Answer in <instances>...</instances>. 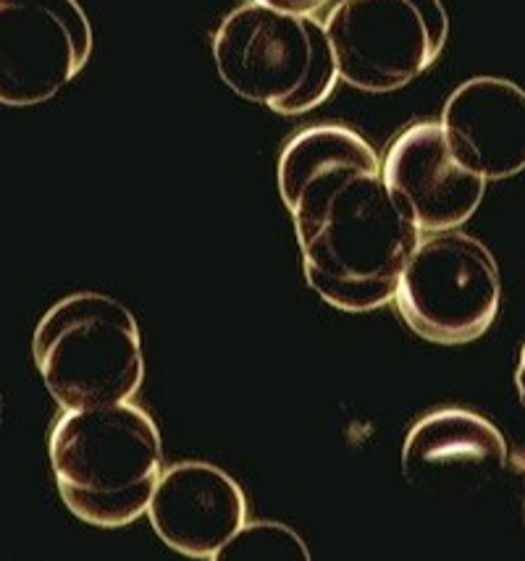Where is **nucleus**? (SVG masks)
Instances as JSON below:
<instances>
[{"label": "nucleus", "mask_w": 525, "mask_h": 561, "mask_svg": "<svg viewBox=\"0 0 525 561\" xmlns=\"http://www.w3.org/2000/svg\"><path fill=\"white\" fill-rule=\"evenodd\" d=\"M278 192L305 278L323 302L344 312L395 302L423 233L391 197L368 139L339 124L297 131L278 156Z\"/></svg>", "instance_id": "nucleus-1"}, {"label": "nucleus", "mask_w": 525, "mask_h": 561, "mask_svg": "<svg viewBox=\"0 0 525 561\" xmlns=\"http://www.w3.org/2000/svg\"><path fill=\"white\" fill-rule=\"evenodd\" d=\"M48 454L66 510L95 527H124L148 514L163 476L161 433L135 402L64 412Z\"/></svg>", "instance_id": "nucleus-2"}, {"label": "nucleus", "mask_w": 525, "mask_h": 561, "mask_svg": "<svg viewBox=\"0 0 525 561\" xmlns=\"http://www.w3.org/2000/svg\"><path fill=\"white\" fill-rule=\"evenodd\" d=\"M32 354L64 412L126 404L145 380L137 320L109 294L79 291L53 305L37 323Z\"/></svg>", "instance_id": "nucleus-3"}, {"label": "nucleus", "mask_w": 525, "mask_h": 561, "mask_svg": "<svg viewBox=\"0 0 525 561\" xmlns=\"http://www.w3.org/2000/svg\"><path fill=\"white\" fill-rule=\"evenodd\" d=\"M218 77L250 103L282 116L323 105L339 82L326 26L265 5H239L213 35Z\"/></svg>", "instance_id": "nucleus-4"}, {"label": "nucleus", "mask_w": 525, "mask_h": 561, "mask_svg": "<svg viewBox=\"0 0 525 561\" xmlns=\"http://www.w3.org/2000/svg\"><path fill=\"white\" fill-rule=\"evenodd\" d=\"M500 302L502 280L494 255L463 231L423 237L395 294L410 331L447 346L481 339L500 316Z\"/></svg>", "instance_id": "nucleus-5"}, {"label": "nucleus", "mask_w": 525, "mask_h": 561, "mask_svg": "<svg viewBox=\"0 0 525 561\" xmlns=\"http://www.w3.org/2000/svg\"><path fill=\"white\" fill-rule=\"evenodd\" d=\"M339 79L391 92L436 64L449 37L442 0H339L323 22Z\"/></svg>", "instance_id": "nucleus-6"}, {"label": "nucleus", "mask_w": 525, "mask_h": 561, "mask_svg": "<svg viewBox=\"0 0 525 561\" xmlns=\"http://www.w3.org/2000/svg\"><path fill=\"white\" fill-rule=\"evenodd\" d=\"M92 56V24L79 0H0V105L56 98Z\"/></svg>", "instance_id": "nucleus-7"}, {"label": "nucleus", "mask_w": 525, "mask_h": 561, "mask_svg": "<svg viewBox=\"0 0 525 561\" xmlns=\"http://www.w3.org/2000/svg\"><path fill=\"white\" fill-rule=\"evenodd\" d=\"M381 165L391 197L423 237L468 224L489 184L457 158L444 126L434 122L400 131Z\"/></svg>", "instance_id": "nucleus-8"}, {"label": "nucleus", "mask_w": 525, "mask_h": 561, "mask_svg": "<svg viewBox=\"0 0 525 561\" xmlns=\"http://www.w3.org/2000/svg\"><path fill=\"white\" fill-rule=\"evenodd\" d=\"M148 519L169 549L210 559L248 525V499L221 467L179 462L158 480Z\"/></svg>", "instance_id": "nucleus-9"}, {"label": "nucleus", "mask_w": 525, "mask_h": 561, "mask_svg": "<svg viewBox=\"0 0 525 561\" xmlns=\"http://www.w3.org/2000/svg\"><path fill=\"white\" fill-rule=\"evenodd\" d=\"M438 124L457 158L487 182L525 171V90L510 79L463 82L444 103Z\"/></svg>", "instance_id": "nucleus-10"}, {"label": "nucleus", "mask_w": 525, "mask_h": 561, "mask_svg": "<svg viewBox=\"0 0 525 561\" xmlns=\"http://www.w3.org/2000/svg\"><path fill=\"white\" fill-rule=\"evenodd\" d=\"M504 465L507 444L500 427L460 407L418 420L402 446V476L421 491L460 489Z\"/></svg>", "instance_id": "nucleus-11"}, {"label": "nucleus", "mask_w": 525, "mask_h": 561, "mask_svg": "<svg viewBox=\"0 0 525 561\" xmlns=\"http://www.w3.org/2000/svg\"><path fill=\"white\" fill-rule=\"evenodd\" d=\"M210 561H313L300 533L282 523H248Z\"/></svg>", "instance_id": "nucleus-12"}, {"label": "nucleus", "mask_w": 525, "mask_h": 561, "mask_svg": "<svg viewBox=\"0 0 525 561\" xmlns=\"http://www.w3.org/2000/svg\"><path fill=\"white\" fill-rule=\"evenodd\" d=\"M250 3L265 5L282 13H295V16H316L318 11L326 9L331 0H250Z\"/></svg>", "instance_id": "nucleus-13"}, {"label": "nucleus", "mask_w": 525, "mask_h": 561, "mask_svg": "<svg viewBox=\"0 0 525 561\" xmlns=\"http://www.w3.org/2000/svg\"><path fill=\"white\" fill-rule=\"evenodd\" d=\"M515 383H517V397H521V404L525 407V346H523V352H521V363H517Z\"/></svg>", "instance_id": "nucleus-14"}]
</instances>
